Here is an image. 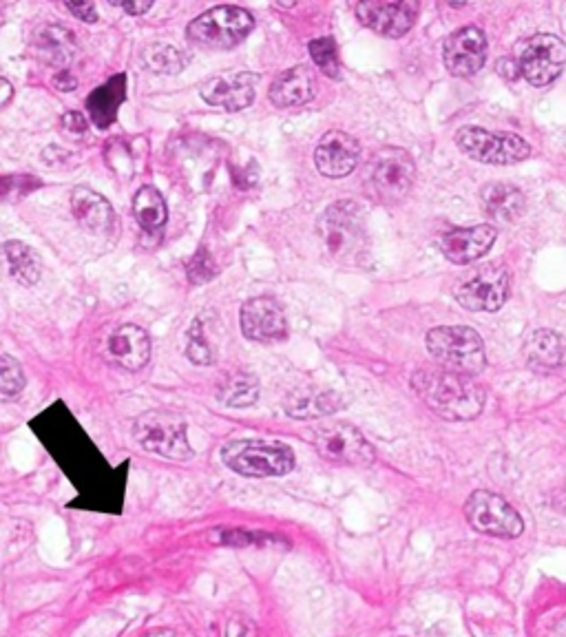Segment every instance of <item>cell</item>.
Returning a JSON list of instances; mask_svg holds the SVG:
<instances>
[{
	"mask_svg": "<svg viewBox=\"0 0 566 637\" xmlns=\"http://www.w3.org/2000/svg\"><path fill=\"white\" fill-rule=\"evenodd\" d=\"M361 25L372 29L383 38H403L416 23L418 3L414 0H398V3H379L365 0L354 7Z\"/></svg>",
	"mask_w": 566,
	"mask_h": 637,
	"instance_id": "cell-13",
	"label": "cell"
},
{
	"mask_svg": "<svg viewBox=\"0 0 566 637\" xmlns=\"http://www.w3.org/2000/svg\"><path fill=\"white\" fill-rule=\"evenodd\" d=\"M447 71L456 78H471L485 67L487 36L476 25H467L447 38L443 49Z\"/></svg>",
	"mask_w": 566,
	"mask_h": 637,
	"instance_id": "cell-15",
	"label": "cell"
},
{
	"mask_svg": "<svg viewBox=\"0 0 566 637\" xmlns=\"http://www.w3.org/2000/svg\"><path fill=\"white\" fill-rule=\"evenodd\" d=\"M12 100H14L12 82L5 80V78H0V109H5Z\"/></svg>",
	"mask_w": 566,
	"mask_h": 637,
	"instance_id": "cell-41",
	"label": "cell"
},
{
	"mask_svg": "<svg viewBox=\"0 0 566 637\" xmlns=\"http://www.w3.org/2000/svg\"><path fill=\"white\" fill-rule=\"evenodd\" d=\"M456 144L471 160L482 164L509 166L527 160L531 155V146L520 135L494 133L480 127L460 129L456 133Z\"/></svg>",
	"mask_w": 566,
	"mask_h": 637,
	"instance_id": "cell-9",
	"label": "cell"
},
{
	"mask_svg": "<svg viewBox=\"0 0 566 637\" xmlns=\"http://www.w3.org/2000/svg\"><path fill=\"white\" fill-rule=\"evenodd\" d=\"M124 98H127V76L120 73L87 98V111L93 124L100 129H109L118 118V109Z\"/></svg>",
	"mask_w": 566,
	"mask_h": 637,
	"instance_id": "cell-26",
	"label": "cell"
},
{
	"mask_svg": "<svg viewBox=\"0 0 566 637\" xmlns=\"http://www.w3.org/2000/svg\"><path fill=\"white\" fill-rule=\"evenodd\" d=\"M54 87L58 89V91H65V93H69V91H73L78 87V80H76V76H71V73L65 69V71H58L56 76H54Z\"/></svg>",
	"mask_w": 566,
	"mask_h": 637,
	"instance_id": "cell-40",
	"label": "cell"
},
{
	"mask_svg": "<svg viewBox=\"0 0 566 637\" xmlns=\"http://www.w3.org/2000/svg\"><path fill=\"white\" fill-rule=\"evenodd\" d=\"M314 449L334 465L365 467L374 463V449L350 423H328L314 430Z\"/></svg>",
	"mask_w": 566,
	"mask_h": 637,
	"instance_id": "cell-11",
	"label": "cell"
},
{
	"mask_svg": "<svg viewBox=\"0 0 566 637\" xmlns=\"http://www.w3.org/2000/svg\"><path fill=\"white\" fill-rule=\"evenodd\" d=\"M361 158V146L350 133L345 131H328L314 151V164L321 175L330 180H341L348 177Z\"/></svg>",
	"mask_w": 566,
	"mask_h": 637,
	"instance_id": "cell-17",
	"label": "cell"
},
{
	"mask_svg": "<svg viewBox=\"0 0 566 637\" xmlns=\"http://www.w3.org/2000/svg\"><path fill=\"white\" fill-rule=\"evenodd\" d=\"M38 186H40V182L36 180L34 175H14V177H9V180L0 182V197L7 195V200H12L9 195L23 197V195H29L34 189H38Z\"/></svg>",
	"mask_w": 566,
	"mask_h": 637,
	"instance_id": "cell-35",
	"label": "cell"
},
{
	"mask_svg": "<svg viewBox=\"0 0 566 637\" xmlns=\"http://www.w3.org/2000/svg\"><path fill=\"white\" fill-rule=\"evenodd\" d=\"M71 213L76 217V222L91 235L107 237L115 231V224H118L111 202L98 191L89 189V186L73 189Z\"/></svg>",
	"mask_w": 566,
	"mask_h": 637,
	"instance_id": "cell-19",
	"label": "cell"
},
{
	"mask_svg": "<svg viewBox=\"0 0 566 637\" xmlns=\"http://www.w3.org/2000/svg\"><path fill=\"white\" fill-rule=\"evenodd\" d=\"M343 399L334 392L326 388H299L292 390L286 401H283V410L288 416L299 421H310V419H323V416H330L337 410H341Z\"/></svg>",
	"mask_w": 566,
	"mask_h": 637,
	"instance_id": "cell-22",
	"label": "cell"
},
{
	"mask_svg": "<svg viewBox=\"0 0 566 637\" xmlns=\"http://www.w3.org/2000/svg\"><path fill=\"white\" fill-rule=\"evenodd\" d=\"M524 357L536 372L560 370L566 365V339L553 330H536L524 343Z\"/></svg>",
	"mask_w": 566,
	"mask_h": 637,
	"instance_id": "cell-24",
	"label": "cell"
},
{
	"mask_svg": "<svg viewBox=\"0 0 566 637\" xmlns=\"http://www.w3.org/2000/svg\"><path fill=\"white\" fill-rule=\"evenodd\" d=\"M317 231L323 248L341 264H356L368 248V233L361 206L356 202H334L323 211Z\"/></svg>",
	"mask_w": 566,
	"mask_h": 637,
	"instance_id": "cell-3",
	"label": "cell"
},
{
	"mask_svg": "<svg viewBox=\"0 0 566 637\" xmlns=\"http://www.w3.org/2000/svg\"><path fill=\"white\" fill-rule=\"evenodd\" d=\"M111 5L122 7L129 16H142L146 12H151L153 0H120V3H115V0H113Z\"/></svg>",
	"mask_w": 566,
	"mask_h": 637,
	"instance_id": "cell-39",
	"label": "cell"
},
{
	"mask_svg": "<svg viewBox=\"0 0 566 637\" xmlns=\"http://www.w3.org/2000/svg\"><path fill=\"white\" fill-rule=\"evenodd\" d=\"M427 350L432 354L438 368L476 377L485 370V343L474 328L467 326H443L427 334Z\"/></svg>",
	"mask_w": 566,
	"mask_h": 637,
	"instance_id": "cell-4",
	"label": "cell"
},
{
	"mask_svg": "<svg viewBox=\"0 0 566 637\" xmlns=\"http://www.w3.org/2000/svg\"><path fill=\"white\" fill-rule=\"evenodd\" d=\"M133 438L146 452L169 461H191L193 447L188 443V423L169 410H149L133 421Z\"/></svg>",
	"mask_w": 566,
	"mask_h": 637,
	"instance_id": "cell-5",
	"label": "cell"
},
{
	"mask_svg": "<svg viewBox=\"0 0 566 637\" xmlns=\"http://www.w3.org/2000/svg\"><path fill=\"white\" fill-rule=\"evenodd\" d=\"M186 357L195 365L215 363V348L206 334L204 317H197L186 334Z\"/></svg>",
	"mask_w": 566,
	"mask_h": 637,
	"instance_id": "cell-31",
	"label": "cell"
},
{
	"mask_svg": "<svg viewBox=\"0 0 566 637\" xmlns=\"http://www.w3.org/2000/svg\"><path fill=\"white\" fill-rule=\"evenodd\" d=\"M226 637H259V631L250 620L233 618L226 626Z\"/></svg>",
	"mask_w": 566,
	"mask_h": 637,
	"instance_id": "cell-37",
	"label": "cell"
},
{
	"mask_svg": "<svg viewBox=\"0 0 566 637\" xmlns=\"http://www.w3.org/2000/svg\"><path fill=\"white\" fill-rule=\"evenodd\" d=\"M511 295V273L500 264H485L458 281L454 297L471 312H496Z\"/></svg>",
	"mask_w": 566,
	"mask_h": 637,
	"instance_id": "cell-8",
	"label": "cell"
},
{
	"mask_svg": "<svg viewBox=\"0 0 566 637\" xmlns=\"http://www.w3.org/2000/svg\"><path fill=\"white\" fill-rule=\"evenodd\" d=\"M151 352L153 343L149 332L135 326V323H124L109 339L111 359L127 372H140L142 368H146V363L151 361Z\"/></svg>",
	"mask_w": 566,
	"mask_h": 637,
	"instance_id": "cell-20",
	"label": "cell"
},
{
	"mask_svg": "<svg viewBox=\"0 0 566 637\" xmlns=\"http://www.w3.org/2000/svg\"><path fill=\"white\" fill-rule=\"evenodd\" d=\"M144 637H180L177 633H173V631H166V629H160V631H153V633H149V635H144Z\"/></svg>",
	"mask_w": 566,
	"mask_h": 637,
	"instance_id": "cell-42",
	"label": "cell"
},
{
	"mask_svg": "<svg viewBox=\"0 0 566 637\" xmlns=\"http://www.w3.org/2000/svg\"><path fill=\"white\" fill-rule=\"evenodd\" d=\"M308 51L314 60V65L326 73L328 78H334V80L341 78V60H339V49H337V43H334V38L330 36L314 38L308 43Z\"/></svg>",
	"mask_w": 566,
	"mask_h": 637,
	"instance_id": "cell-32",
	"label": "cell"
},
{
	"mask_svg": "<svg viewBox=\"0 0 566 637\" xmlns=\"http://www.w3.org/2000/svg\"><path fill=\"white\" fill-rule=\"evenodd\" d=\"M222 463L244 478H275L286 476L297 465V456L292 447L281 441H230L219 449Z\"/></svg>",
	"mask_w": 566,
	"mask_h": 637,
	"instance_id": "cell-2",
	"label": "cell"
},
{
	"mask_svg": "<svg viewBox=\"0 0 566 637\" xmlns=\"http://www.w3.org/2000/svg\"><path fill=\"white\" fill-rule=\"evenodd\" d=\"M412 388L418 399L445 421H471L485 407V390L474 379L443 368L416 370Z\"/></svg>",
	"mask_w": 566,
	"mask_h": 637,
	"instance_id": "cell-1",
	"label": "cell"
},
{
	"mask_svg": "<svg viewBox=\"0 0 566 637\" xmlns=\"http://www.w3.org/2000/svg\"><path fill=\"white\" fill-rule=\"evenodd\" d=\"M217 273H219L217 264L213 261L211 253H208V250H204V248L199 250V253L186 264V275H188V279L193 281L195 286L208 284V281H211Z\"/></svg>",
	"mask_w": 566,
	"mask_h": 637,
	"instance_id": "cell-34",
	"label": "cell"
},
{
	"mask_svg": "<svg viewBox=\"0 0 566 637\" xmlns=\"http://www.w3.org/2000/svg\"><path fill=\"white\" fill-rule=\"evenodd\" d=\"M217 401L226 407H250L259 401V381L248 372H235L219 385Z\"/></svg>",
	"mask_w": 566,
	"mask_h": 637,
	"instance_id": "cell-29",
	"label": "cell"
},
{
	"mask_svg": "<svg viewBox=\"0 0 566 637\" xmlns=\"http://www.w3.org/2000/svg\"><path fill=\"white\" fill-rule=\"evenodd\" d=\"M520 76L533 87H547L562 76L566 67V45L553 34L533 36L520 56Z\"/></svg>",
	"mask_w": 566,
	"mask_h": 637,
	"instance_id": "cell-12",
	"label": "cell"
},
{
	"mask_svg": "<svg viewBox=\"0 0 566 637\" xmlns=\"http://www.w3.org/2000/svg\"><path fill=\"white\" fill-rule=\"evenodd\" d=\"M34 51L40 62L65 71L78 51V43L67 27L45 25L36 31Z\"/></svg>",
	"mask_w": 566,
	"mask_h": 637,
	"instance_id": "cell-23",
	"label": "cell"
},
{
	"mask_svg": "<svg viewBox=\"0 0 566 637\" xmlns=\"http://www.w3.org/2000/svg\"><path fill=\"white\" fill-rule=\"evenodd\" d=\"M27 385V377L14 357L0 354V401H12L23 394Z\"/></svg>",
	"mask_w": 566,
	"mask_h": 637,
	"instance_id": "cell-33",
	"label": "cell"
},
{
	"mask_svg": "<svg viewBox=\"0 0 566 637\" xmlns=\"http://www.w3.org/2000/svg\"><path fill=\"white\" fill-rule=\"evenodd\" d=\"M188 65V58L180 49L166 43H153L142 49V67L160 76H177Z\"/></svg>",
	"mask_w": 566,
	"mask_h": 637,
	"instance_id": "cell-30",
	"label": "cell"
},
{
	"mask_svg": "<svg viewBox=\"0 0 566 637\" xmlns=\"http://www.w3.org/2000/svg\"><path fill=\"white\" fill-rule=\"evenodd\" d=\"M65 7L69 9L73 16L80 18L82 23H96V20H98L96 3H67Z\"/></svg>",
	"mask_w": 566,
	"mask_h": 637,
	"instance_id": "cell-38",
	"label": "cell"
},
{
	"mask_svg": "<svg viewBox=\"0 0 566 637\" xmlns=\"http://www.w3.org/2000/svg\"><path fill=\"white\" fill-rule=\"evenodd\" d=\"M60 127L69 135V138H80V135L87 133V118L78 111H69L60 118Z\"/></svg>",
	"mask_w": 566,
	"mask_h": 637,
	"instance_id": "cell-36",
	"label": "cell"
},
{
	"mask_svg": "<svg viewBox=\"0 0 566 637\" xmlns=\"http://www.w3.org/2000/svg\"><path fill=\"white\" fill-rule=\"evenodd\" d=\"M133 215L146 233H157L169 219V204L155 186H142L133 197Z\"/></svg>",
	"mask_w": 566,
	"mask_h": 637,
	"instance_id": "cell-28",
	"label": "cell"
},
{
	"mask_svg": "<svg viewBox=\"0 0 566 637\" xmlns=\"http://www.w3.org/2000/svg\"><path fill=\"white\" fill-rule=\"evenodd\" d=\"M416 166L412 155L396 146L376 151L368 169V180L374 197L383 204H396L412 191Z\"/></svg>",
	"mask_w": 566,
	"mask_h": 637,
	"instance_id": "cell-7",
	"label": "cell"
},
{
	"mask_svg": "<svg viewBox=\"0 0 566 637\" xmlns=\"http://www.w3.org/2000/svg\"><path fill=\"white\" fill-rule=\"evenodd\" d=\"M498 231L491 224H480L471 228H456L440 237V250L454 264H471L485 257L496 244Z\"/></svg>",
	"mask_w": 566,
	"mask_h": 637,
	"instance_id": "cell-18",
	"label": "cell"
},
{
	"mask_svg": "<svg viewBox=\"0 0 566 637\" xmlns=\"http://www.w3.org/2000/svg\"><path fill=\"white\" fill-rule=\"evenodd\" d=\"M465 518L469 527L478 534L494 538H518L524 531V522L513 505L494 492H474L465 503Z\"/></svg>",
	"mask_w": 566,
	"mask_h": 637,
	"instance_id": "cell-10",
	"label": "cell"
},
{
	"mask_svg": "<svg viewBox=\"0 0 566 637\" xmlns=\"http://www.w3.org/2000/svg\"><path fill=\"white\" fill-rule=\"evenodd\" d=\"M480 202L485 213L496 219V222L509 224L513 219H518L524 208H527V202H524V195L513 184H489L485 189L480 191Z\"/></svg>",
	"mask_w": 566,
	"mask_h": 637,
	"instance_id": "cell-25",
	"label": "cell"
},
{
	"mask_svg": "<svg viewBox=\"0 0 566 637\" xmlns=\"http://www.w3.org/2000/svg\"><path fill=\"white\" fill-rule=\"evenodd\" d=\"M239 323L250 341H281L288 334L286 312L272 297H253L239 310Z\"/></svg>",
	"mask_w": 566,
	"mask_h": 637,
	"instance_id": "cell-16",
	"label": "cell"
},
{
	"mask_svg": "<svg viewBox=\"0 0 566 637\" xmlns=\"http://www.w3.org/2000/svg\"><path fill=\"white\" fill-rule=\"evenodd\" d=\"M314 93H317V76H314V71L306 65H297L281 71L272 80L268 98L279 109H292L308 104L314 98Z\"/></svg>",
	"mask_w": 566,
	"mask_h": 637,
	"instance_id": "cell-21",
	"label": "cell"
},
{
	"mask_svg": "<svg viewBox=\"0 0 566 637\" xmlns=\"http://www.w3.org/2000/svg\"><path fill=\"white\" fill-rule=\"evenodd\" d=\"M253 27L255 18L248 9L217 5L188 23L186 38L206 49H230L244 43Z\"/></svg>",
	"mask_w": 566,
	"mask_h": 637,
	"instance_id": "cell-6",
	"label": "cell"
},
{
	"mask_svg": "<svg viewBox=\"0 0 566 637\" xmlns=\"http://www.w3.org/2000/svg\"><path fill=\"white\" fill-rule=\"evenodd\" d=\"M259 87V76L253 71H228L204 82L202 98L211 107L224 109L228 113L244 111L253 104Z\"/></svg>",
	"mask_w": 566,
	"mask_h": 637,
	"instance_id": "cell-14",
	"label": "cell"
},
{
	"mask_svg": "<svg viewBox=\"0 0 566 637\" xmlns=\"http://www.w3.org/2000/svg\"><path fill=\"white\" fill-rule=\"evenodd\" d=\"M3 259L7 264L9 277L16 279L20 286L31 288L43 277V259L25 242L12 239V242L3 244Z\"/></svg>",
	"mask_w": 566,
	"mask_h": 637,
	"instance_id": "cell-27",
	"label": "cell"
}]
</instances>
